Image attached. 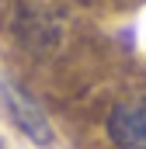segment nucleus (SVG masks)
I'll list each match as a JSON object with an SVG mask.
<instances>
[{"label": "nucleus", "mask_w": 146, "mask_h": 149, "mask_svg": "<svg viewBox=\"0 0 146 149\" xmlns=\"http://www.w3.org/2000/svg\"><path fill=\"white\" fill-rule=\"evenodd\" d=\"M105 128L118 149H146V94L118 101L108 111Z\"/></svg>", "instance_id": "obj_1"}, {"label": "nucleus", "mask_w": 146, "mask_h": 149, "mask_svg": "<svg viewBox=\"0 0 146 149\" xmlns=\"http://www.w3.org/2000/svg\"><path fill=\"white\" fill-rule=\"evenodd\" d=\"M0 97H4L11 118L18 121V128H21L32 142H38V146H49V142H52V125H49L45 111H42V104H38L25 87H18V83H0Z\"/></svg>", "instance_id": "obj_2"}]
</instances>
